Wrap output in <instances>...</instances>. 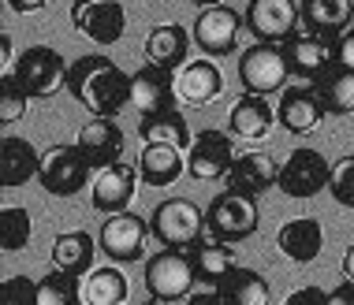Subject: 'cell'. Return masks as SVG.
I'll use <instances>...</instances> for the list:
<instances>
[{
	"label": "cell",
	"mask_w": 354,
	"mask_h": 305,
	"mask_svg": "<svg viewBox=\"0 0 354 305\" xmlns=\"http://www.w3.org/2000/svg\"><path fill=\"white\" fill-rule=\"evenodd\" d=\"M243 19L257 41L283 45L302 30V4L299 0H250Z\"/></svg>",
	"instance_id": "obj_8"
},
{
	"label": "cell",
	"mask_w": 354,
	"mask_h": 305,
	"mask_svg": "<svg viewBox=\"0 0 354 305\" xmlns=\"http://www.w3.org/2000/svg\"><path fill=\"white\" fill-rule=\"evenodd\" d=\"M272 123H276V108L269 104L265 93H250V90H246L243 97L232 104V112H227V130H232L235 138H243V141L269 138Z\"/></svg>",
	"instance_id": "obj_21"
},
{
	"label": "cell",
	"mask_w": 354,
	"mask_h": 305,
	"mask_svg": "<svg viewBox=\"0 0 354 305\" xmlns=\"http://www.w3.org/2000/svg\"><path fill=\"white\" fill-rule=\"evenodd\" d=\"M276 179H280V164H276L269 152L250 149V152H239V157L232 160L224 183H227V190H239V194L261 197L265 190L276 186Z\"/></svg>",
	"instance_id": "obj_19"
},
{
	"label": "cell",
	"mask_w": 354,
	"mask_h": 305,
	"mask_svg": "<svg viewBox=\"0 0 354 305\" xmlns=\"http://www.w3.org/2000/svg\"><path fill=\"white\" fill-rule=\"evenodd\" d=\"M0 302L4 305H37V283L26 275H8L0 287Z\"/></svg>",
	"instance_id": "obj_37"
},
{
	"label": "cell",
	"mask_w": 354,
	"mask_h": 305,
	"mask_svg": "<svg viewBox=\"0 0 354 305\" xmlns=\"http://www.w3.org/2000/svg\"><path fill=\"white\" fill-rule=\"evenodd\" d=\"M317 90H321V101L328 108V116H347V112H354V71H347V68L328 71L317 82Z\"/></svg>",
	"instance_id": "obj_33"
},
{
	"label": "cell",
	"mask_w": 354,
	"mask_h": 305,
	"mask_svg": "<svg viewBox=\"0 0 354 305\" xmlns=\"http://www.w3.org/2000/svg\"><path fill=\"white\" fill-rule=\"evenodd\" d=\"M336 68H347L354 71V23L336 37Z\"/></svg>",
	"instance_id": "obj_38"
},
{
	"label": "cell",
	"mask_w": 354,
	"mask_h": 305,
	"mask_svg": "<svg viewBox=\"0 0 354 305\" xmlns=\"http://www.w3.org/2000/svg\"><path fill=\"white\" fill-rule=\"evenodd\" d=\"M26 104H30V93H26L12 75H4V86H0V123L12 127L15 119H23L26 116Z\"/></svg>",
	"instance_id": "obj_35"
},
{
	"label": "cell",
	"mask_w": 354,
	"mask_h": 305,
	"mask_svg": "<svg viewBox=\"0 0 354 305\" xmlns=\"http://www.w3.org/2000/svg\"><path fill=\"white\" fill-rule=\"evenodd\" d=\"M276 246L287 261L295 264H310L317 261L321 250H324V231H321V220L313 216H299V220H287L276 235Z\"/></svg>",
	"instance_id": "obj_22"
},
{
	"label": "cell",
	"mask_w": 354,
	"mask_h": 305,
	"mask_svg": "<svg viewBox=\"0 0 354 305\" xmlns=\"http://www.w3.org/2000/svg\"><path fill=\"white\" fill-rule=\"evenodd\" d=\"M190 257H194L198 279H209V283H220L227 272L235 268V250H232V242H216V238L190 246Z\"/></svg>",
	"instance_id": "obj_31"
},
{
	"label": "cell",
	"mask_w": 354,
	"mask_h": 305,
	"mask_svg": "<svg viewBox=\"0 0 354 305\" xmlns=\"http://www.w3.org/2000/svg\"><path fill=\"white\" fill-rule=\"evenodd\" d=\"M287 60H291V75H299L306 82H321L328 71H336V37L321 34H295L291 41H283Z\"/></svg>",
	"instance_id": "obj_15"
},
{
	"label": "cell",
	"mask_w": 354,
	"mask_h": 305,
	"mask_svg": "<svg viewBox=\"0 0 354 305\" xmlns=\"http://www.w3.org/2000/svg\"><path fill=\"white\" fill-rule=\"evenodd\" d=\"M190 4H198V8H213V4H220V0H190Z\"/></svg>",
	"instance_id": "obj_44"
},
{
	"label": "cell",
	"mask_w": 354,
	"mask_h": 305,
	"mask_svg": "<svg viewBox=\"0 0 354 305\" xmlns=\"http://www.w3.org/2000/svg\"><path fill=\"white\" fill-rule=\"evenodd\" d=\"M187 168V157L179 146H165V141H146L138 157V175L146 186H171Z\"/></svg>",
	"instance_id": "obj_24"
},
{
	"label": "cell",
	"mask_w": 354,
	"mask_h": 305,
	"mask_svg": "<svg viewBox=\"0 0 354 305\" xmlns=\"http://www.w3.org/2000/svg\"><path fill=\"white\" fill-rule=\"evenodd\" d=\"M328 190H332V197H336L343 208H354V152L332 164V183H328Z\"/></svg>",
	"instance_id": "obj_36"
},
{
	"label": "cell",
	"mask_w": 354,
	"mask_h": 305,
	"mask_svg": "<svg viewBox=\"0 0 354 305\" xmlns=\"http://www.w3.org/2000/svg\"><path fill=\"white\" fill-rule=\"evenodd\" d=\"M179 93H176V75L160 63H142L131 75V104L138 108V116H157L165 108H176Z\"/></svg>",
	"instance_id": "obj_16"
},
{
	"label": "cell",
	"mask_w": 354,
	"mask_h": 305,
	"mask_svg": "<svg viewBox=\"0 0 354 305\" xmlns=\"http://www.w3.org/2000/svg\"><path fill=\"white\" fill-rule=\"evenodd\" d=\"M82 302L86 305H120L127 302V275L116 264H104V268H90L82 279Z\"/></svg>",
	"instance_id": "obj_30"
},
{
	"label": "cell",
	"mask_w": 354,
	"mask_h": 305,
	"mask_svg": "<svg viewBox=\"0 0 354 305\" xmlns=\"http://www.w3.org/2000/svg\"><path fill=\"white\" fill-rule=\"evenodd\" d=\"M354 19V0H302V30L339 37Z\"/></svg>",
	"instance_id": "obj_26"
},
{
	"label": "cell",
	"mask_w": 354,
	"mask_h": 305,
	"mask_svg": "<svg viewBox=\"0 0 354 305\" xmlns=\"http://www.w3.org/2000/svg\"><path fill=\"white\" fill-rule=\"evenodd\" d=\"M176 93L183 104H190V108H205V104H213L220 93H224V75H220V68L209 56L187 60L176 75Z\"/></svg>",
	"instance_id": "obj_18"
},
{
	"label": "cell",
	"mask_w": 354,
	"mask_h": 305,
	"mask_svg": "<svg viewBox=\"0 0 354 305\" xmlns=\"http://www.w3.org/2000/svg\"><path fill=\"white\" fill-rule=\"evenodd\" d=\"M64 90H68L90 116H112L116 119L131 104V75L123 71L120 63H112L109 56L90 52V56H79L68 68V86H64Z\"/></svg>",
	"instance_id": "obj_1"
},
{
	"label": "cell",
	"mask_w": 354,
	"mask_h": 305,
	"mask_svg": "<svg viewBox=\"0 0 354 305\" xmlns=\"http://www.w3.org/2000/svg\"><path fill=\"white\" fill-rule=\"evenodd\" d=\"M30 242V213L19 205H8L4 213H0V246H4L8 253L23 250V246Z\"/></svg>",
	"instance_id": "obj_34"
},
{
	"label": "cell",
	"mask_w": 354,
	"mask_h": 305,
	"mask_svg": "<svg viewBox=\"0 0 354 305\" xmlns=\"http://www.w3.org/2000/svg\"><path fill=\"white\" fill-rule=\"evenodd\" d=\"M71 26L93 45H116L127 30V12L120 0H71Z\"/></svg>",
	"instance_id": "obj_14"
},
{
	"label": "cell",
	"mask_w": 354,
	"mask_h": 305,
	"mask_svg": "<svg viewBox=\"0 0 354 305\" xmlns=\"http://www.w3.org/2000/svg\"><path fill=\"white\" fill-rule=\"evenodd\" d=\"M328 305H354V279H343L336 291H328Z\"/></svg>",
	"instance_id": "obj_41"
},
{
	"label": "cell",
	"mask_w": 354,
	"mask_h": 305,
	"mask_svg": "<svg viewBox=\"0 0 354 305\" xmlns=\"http://www.w3.org/2000/svg\"><path fill=\"white\" fill-rule=\"evenodd\" d=\"M287 79H291V60H287V49L276 41H257L239 60V82L250 93H265V97L280 93Z\"/></svg>",
	"instance_id": "obj_5"
},
{
	"label": "cell",
	"mask_w": 354,
	"mask_h": 305,
	"mask_svg": "<svg viewBox=\"0 0 354 305\" xmlns=\"http://www.w3.org/2000/svg\"><path fill=\"white\" fill-rule=\"evenodd\" d=\"M0 75H12L15 71V63H19V56H15V45H12V34H0Z\"/></svg>",
	"instance_id": "obj_40"
},
{
	"label": "cell",
	"mask_w": 354,
	"mask_h": 305,
	"mask_svg": "<svg viewBox=\"0 0 354 305\" xmlns=\"http://www.w3.org/2000/svg\"><path fill=\"white\" fill-rule=\"evenodd\" d=\"M153 238L160 246H176V250H190V246L202 242L205 235V213L187 197H171V201H160L149 216Z\"/></svg>",
	"instance_id": "obj_4"
},
{
	"label": "cell",
	"mask_w": 354,
	"mask_h": 305,
	"mask_svg": "<svg viewBox=\"0 0 354 305\" xmlns=\"http://www.w3.org/2000/svg\"><path fill=\"white\" fill-rule=\"evenodd\" d=\"M75 146L82 149V157L90 160L93 168H104V164H116V160L123 157L127 138H123V130L116 127V119H112V116H93L79 130Z\"/></svg>",
	"instance_id": "obj_20"
},
{
	"label": "cell",
	"mask_w": 354,
	"mask_h": 305,
	"mask_svg": "<svg viewBox=\"0 0 354 305\" xmlns=\"http://www.w3.org/2000/svg\"><path fill=\"white\" fill-rule=\"evenodd\" d=\"M138 164H104L97 168V175H93V186H90V201L97 213L112 216V213H123V208L131 205V197H135V186H138Z\"/></svg>",
	"instance_id": "obj_17"
},
{
	"label": "cell",
	"mask_w": 354,
	"mask_h": 305,
	"mask_svg": "<svg viewBox=\"0 0 354 305\" xmlns=\"http://www.w3.org/2000/svg\"><path fill=\"white\" fill-rule=\"evenodd\" d=\"M190 41H194V34H190L187 26L160 23V26H153L149 37H146V60L160 63V68H168V71H179L187 63Z\"/></svg>",
	"instance_id": "obj_23"
},
{
	"label": "cell",
	"mask_w": 354,
	"mask_h": 305,
	"mask_svg": "<svg viewBox=\"0 0 354 305\" xmlns=\"http://www.w3.org/2000/svg\"><path fill=\"white\" fill-rule=\"evenodd\" d=\"M138 135H142V141H165V146H179V149H190V141H194V135L187 127V116L179 108H165L157 116H142Z\"/></svg>",
	"instance_id": "obj_29"
},
{
	"label": "cell",
	"mask_w": 354,
	"mask_h": 305,
	"mask_svg": "<svg viewBox=\"0 0 354 305\" xmlns=\"http://www.w3.org/2000/svg\"><path fill=\"white\" fill-rule=\"evenodd\" d=\"M220 298L235 302V305H269L272 302V287L261 272L254 268H235L220 279Z\"/></svg>",
	"instance_id": "obj_27"
},
{
	"label": "cell",
	"mask_w": 354,
	"mask_h": 305,
	"mask_svg": "<svg viewBox=\"0 0 354 305\" xmlns=\"http://www.w3.org/2000/svg\"><path fill=\"white\" fill-rule=\"evenodd\" d=\"M328 183H332V164L310 146L291 149V157L280 164V179H276V186L287 197H313L321 190H328Z\"/></svg>",
	"instance_id": "obj_11"
},
{
	"label": "cell",
	"mask_w": 354,
	"mask_h": 305,
	"mask_svg": "<svg viewBox=\"0 0 354 305\" xmlns=\"http://www.w3.org/2000/svg\"><path fill=\"white\" fill-rule=\"evenodd\" d=\"M37 168H41V152H37L26 138L8 135L0 141V183L8 190L37 179Z\"/></svg>",
	"instance_id": "obj_25"
},
{
	"label": "cell",
	"mask_w": 354,
	"mask_h": 305,
	"mask_svg": "<svg viewBox=\"0 0 354 305\" xmlns=\"http://www.w3.org/2000/svg\"><path fill=\"white\" fill-rule=\"evenodd\" d=\"M343 279H354V246H347L343 253Z\"/></svg>",
	"instance_id": "obj_43"
},
{
	"label": "cell",
	"mask_w": 354,
	"mask_h": 305,
	"mask_svg": "<svg viewBox=\"0 0 354 305\" xmlns=\"http://www.w3.org/2000/svg\"><path fill=\"white\" fill-rule=\"evenodd\" d=\"M198 283V268L190 250L165 246L146 261V291L153 302H183Z\"/></svg>",
	"instance_id": "obj_2"
},
{
	"label": "cell",
	"mask_w": 354,
	"mask_h": 305,
	"mask_svg": "<svg viewBox=\"0 0 354 305\" xmlns=\"http://www.w3.org/2000/svg\"><path fill=\"white\" fill-rule=\"evenodd\" d=\"M93 164L82 157L79 146H53L41 152V168H37V183L53 197H75L90 183Z\"/></svg>",
	"instance_id": "obj_7"
},
{
	"label": "cell",
	"mask_w": 354,
	"mask_h": 305,
	"mask_svg": "<svg viewBox=\"0 0 354 305\" xmlns=\"http://www.w3.org/2000/svg\"><path fill=\"white\" fill-rule=\"evenodd\" d=\"M49 4V0H8V8L19 15H30V12H41V8Z\"/></svg>",
	"instance_id": "obj_42"
},
{
	"label": "cell",
	"mask_w": 354,
	"mask_h": 305,
	"mask_svg": "<svg viewBox=\"0 0 354 305\" xmlns=\"http://www.w3.org/2000/svg\"><path fill=\"white\" fill-rule=\"evenodd\" d=\"M324 302H328V291H321V287H302V291L287 294V305H324Z\"/></svg>",
	"instance_id": "obj_39"
},
{
	"label": "cell",
	"mask_w": 354,
	"mask_h": 305,
	"mask_svg": "<svg viewBox=\"0 0 354 305\" xmlns=\"http://www.w3.org/2000/svg\"><path fill=\"white\" fill-rule=\"evenodd\" d=\"M101 242H93L86 231H60L53 242V264L71 275H86L93 268V250Z\"/></svg>",
	"instance_id": "obj_28"
},
{
	"label": "cell",
	"mask_w": 354,
	"mask_h": 305,
	"mask_svg": "<svg viewBox=\"0 0 354 305\" xmlns=\"http://www.w3.org/2000/svg\"><path fill=\"white\" fill-rule=\"evenodd\" d=\"M68 68L71 63L64 60L53 45H30V49L19 52L12 79L23 86L30 97H53L60 86H68Z\"/></svg>",
	"instance_id": "obj_6"
},
{
	"label": "cell",
	"mask_w": 354,
	"mask_h": 305,
	"mask_svg": "<svg viewBox=\"0 0 354 305\" xmlns=\"http://www.w3.org/2000/svg\"><path fill=\"white\" fill-rule=\"evenodd\" d=\"M257 231V197L239 194V190H224L216 194L205 208V235L216 242H243Z\"/></svg>",
	"instance_id": "obj_3"
},
{
	"label": "cell",
	"mask_w": 354,
	"mask_h": 305,
	"mask_svg": "<svg viewBox=\"0 0 354 305\" xmlns=\"http://www.w3.org/2000/svg\"><path fill=\"white\" fill-rule=\"evenodd\" d=\"M82 302V275H71L64 268H49V275H41L37 283V305H75Z\"/></svg>",
	"instance_id": "obj_32"
},
{
	"label": "cell",
	"mask_w": 354,
	"mask_h": 305,
	"mask_svg": "<svg viewBox=\"0 0 354 305\" xmlns=\"http://www.w3.org/2000/svg\"><path fill=\"white\" fill-rule=\"evenodd\" d=\"M232 141H235L232 130L205 127L202 135H194V141H190V149H187V171L198 183H216V179H224L227 168H232V160L239 157Z\"/></svg>",
	"instance_id": "obj_10"
},
{
	"label": "cell",
	"mask_w": 354,
	"mask_h": 305,
	"mask_svg": "<svg viewBox=\"0 0 354 305\" xmlns=\"http://www.w3.org/2000/svg\"><path fill=\"white\" fill-rule=\"evenodd\" d=\"M328 116L321 101V90L317 82H295V86H283L280 90V104H276V119L287 135H310V130L321 127V119Z\"/></svg>",
	"instance_id": "obj_13"
},
{
	"label": "cell",
	"mask_w": 354,
	"mask_h": 305,
	"mask_svg": "<svg viewBox=\"0 0 354 305\" xmlns=\"http://www.w3.org/2000/svg\"><path fill=\"white\" fill-rule=\"evenodd\" d=\"M149 235H153L149 220H142V216H135V213H127V208H123V213H112L109 220L101 224L97 242H101V250H104L109 261L131 264V261H142Z\"/></svg>",
	"instance_id": "obj_9"
},
{
	"label": "cell",
	"mask_w": 354,
	"mask_h": 305,
	"mask_svg": "<svg viewBox=\"0 0 354 305\" xmlns=\"http://www.w3.org/2000/svg\"><path fill=\"white\" fill-rule=\"evenodd\" d=\"M246 26V19L227 4H213V8H202V15L194 19L190 34H194V45L202 49L205 56H232L239 49V30Z\"/></svg>",
	"instance_id": "obj_12"
}]
</instances>
